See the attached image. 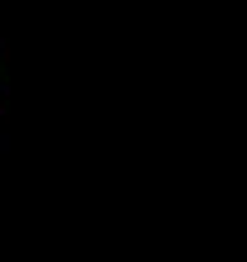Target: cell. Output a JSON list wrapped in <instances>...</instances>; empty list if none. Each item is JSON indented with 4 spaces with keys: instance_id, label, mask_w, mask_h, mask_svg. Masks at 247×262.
<instances>
[{
    "instance_id": "cell-1",
    "label": "cell",
    "mask_w": 247,
    "mask_h": 262,
    "mask_svg": "<svg viewBox=\"0 0 247 262\" xmlns=\"http://www.w3.org/2000/svg\"><path fill=\"white\" fill-rule=\"evenodd\" d=\"M0 115H5V48H0Z\"/></svg>"
}]
</instances>
